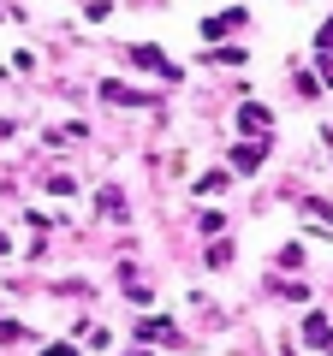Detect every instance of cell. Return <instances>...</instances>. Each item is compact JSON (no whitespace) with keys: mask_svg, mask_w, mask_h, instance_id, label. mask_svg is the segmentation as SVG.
<instances>
[{"mask_svg":"<svg viewBox=\"0 0 333 356\" xmlns=\"http://www.w3.org/2000/svg\"><path fill=\"white\" fill-rule=\"evenodd\" d=\"M125 60H131V65H137V72H161V77H179V65L166 60V54H161V48H149V42H137V48H131V54H125Z\"/></svg>","mask_w":333,"mask_h":356,"instance_id":"6da1fadb","label":"cell"},{"mask_svg":"<svg viewBox=\"0 0 333 356\" xmlns=\"http://www.w3.org/2000/svg\"><path fill=\"white\" fill-rule=\"evenodd\" d=\"M238 125L250 131V137H262V131H274V119H268V107H256V102H244V107H238Z\"/></svg>","mask_w":333,"mask_h":356,"instance_id":"7a4b0ae2","label":"cell"},{"mask_svg":"<svg viewBox=\"0 0 333 356\" xmlns=\"http://www.w3.org/2000/svg\"><path fill=\"white\" fill-rule=\"evenodd\" d=\"M304 339L316 344V350H333V321H327V315H309V321H304Z\"/></svg>","mask_w":333,"mask_h":356,"instance_id":"3957f363","label":"cell"},{"mask_svg":"<svg viewBox=\"0 0 333 356\" xmlns=\"http://www.w3.org/2000/svg\"><path fill=\"white\" fill-rule=\"evenodd\" d=\"M262 154H268L262 143H238V149H232V166H238V172H256V166H262Z\"/></svg>","mask_w":333,"mask_h":356,"instance_id":"277c9868","label":"cell"},{"mask_svg":"<svg viewBox=\"0 0 333 356\" xmlns=\"http://www.w3.org/2000/svg\"><path fill=\"white\" fill-rule=\"evenodd\" d=\"M102 95L107 102H125V107H149V95H137V89H125V83H102Z\"/></svg>","mask_w":333,"mask_h":356,"instance_id":"5b68a950","label":"cell"},{"mask_svg":"<svg viewBox=\"0 0 333 356\" xmlns=\"http://www.w3.org/2000/svg\"><path fill=\"white\" fill-rule=\"evenodd\" d=\"M143 339H173V344H179V332H173V321H143Z\"/></svg>","mask_w":333,"mask_h":356,"instance_id":"8992f818","label":"cell"},{"mask_svg":"<svg viewBox=\"0 0 333 356\" xmlns=\"http://www.w3.org/2000/svg\"><path fill=\"white\" fill-rule=\"evenodd\" d=\"M215 191H226V172H203L196 178V196H215Z\"/></svg>","mask_w":333,"mask_h":356,"instance_id":"52a82bcc","label":"cell"},{"mask_svg":"<svg viewBox=\"0 0 333 356\" xmlns=\"http://www.w3.org/2000/svg\"><path fill=\"white\" fill-rule=\"evenodd\" d=\"M280 267H286V273H292V267H304V243H286V250H280Z\"/></svg>","mask_w":333,"mask_h":356,"instance_id":"ba28073f","label":"cell"},{"mask_svg":"<svg viewBox=\"0 0 333 356\" xmlns=\"http://www.w3.org/2000/svg\"><path fill=\"white\" fill-rule=\"evenodd\" d=\"M316 42H321V48H333V18H327V24H321V36H316Z\"/></svg>","mask_w":333,"mask_h":356,"instance_id":"9c48e42d","label":"cell"},{"mask_svg":"<svg viewBox=\"0 0 333 356\" xmlns=\"http://www.w3.org/2000/svg\"><path fill=\"white\" fill-rule=\"evenodd\" d=\"M0 255H6V238H0Z\"/></svg>","mask_w":333,"mask_h":356,"instance_id":"30bf717a","label":"cell"},{"mask_svg":"<svg viewBox=\"0 0 333 356\" xmlns=\"http://www.w3.org/2000/svg\"><path fill=\"white\" fill-rule=\"evenodd\" d=\"M131 356H143V350H131Z\"/></svg>","mask_w":333,"mask_h":356,"instance_id":"8fae6325","label":"cell"}]
</instances>
